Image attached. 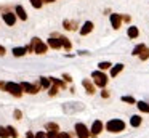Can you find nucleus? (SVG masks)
<instances>
[{
    "label": "nucleus",
    "instance_id": "1",
    "mask_svg": "<svg viewBox=\"0 0 149 138\" xmlns=\"http://www.w3.org/2000/svg\"><path fill=\"white\" fill-rule=\"evenodd\" d=\"M47 50H48V43H43L39 37H34L32 42H31V45L27 47V51H34V53H37V55L47 53Z\"/></svg>",
    "mask_w": 149,
    "mask_h": 138
},
{
    "label": "nucleus",
    "instance_id": "2",
    "mask_svg": "<svg viewBox=\"0 0 149 138\" xmlns=\"http://www.w3.org/2000/svg\"><path fill=\"white\" fill-rule=\"evenodd\" d=\"M106 130L111 133H119V132L125 130V122L120 120V119H111L106 124Z\"/></svg>",
    "mask_w": 149,
    "mask_h": 138
},
{
    "label": "nucleus",
    "instance_id": "3",
    "mask_svg": "<svg viewBox=\"0 0 149 138\" xmlns=\"http://www.w3.org/2000/svg\"><path fill=\"white\" fill-rule=\"evenodd\" d=\"M5 92H8L10 95L16 96V98H21L23 96V88H21V83H16V82H7L5 83Z\"/></svg>",
    "mask_w": 149,
    "mask_h": 138
},
{
    "label": "nucleus",
    "instance_id": "4",
    "mask_svg": "<svg viewBox=\"0 0 149 138\" xmlns=\"http://www.w3.org/2000/svg\"><path fill=\"white\" fill-rule=\"evenodd\" d=\"M91 77H93V82L96 87H100V88H104V87L107 85V76L103 72V71H95L93 74H91Z\"/></svg>",
    "mask_w": 149,
    "mask_h": 138
},
{
    "label": "nucleus",
    "instance_id": "5",
    "mask_svg": "<svg viewBox=\"0 0 149 138\" xmlns=\"http://www.w3.org/2000/svg\"><path fill=\"white\" fill-rule=\"evenodd\" d=\"M21 88H23L24 93H29V95H36V93L40 92V82L36 83H29V82H21Z\"/></svg>",
    "mask_w": 149,
    "mask_h": 138
},
{
    "label": "nucleus",
    "instance_id": "6",
    "mask_svg": "<svg viewBox=\"0 0 149 138\" xmlns=\"http://www.w3.org/2000/svg\"><path fill=\"white\" fill-rule=\"evenodd\" d=\"M75 133H77V138H90L91 132L88 130V127L85 124H82V122H77L75 124Z\"/></svg>",
    "mask_w": 149,
    "mask_h": 138
},
{
    "label": "nucleus",
    "instance_id": "7",
    "mask_svg": "<svg viewBox=\"0 0 149 138\" xmlns=\"http://www.w3.org/2000/svg\"><path fill=\"white\" fill-rule=\"evenodd\" d=\"M48 47L50 48H53V50H59V48L63 47V43H61V37H59L58 34H55V35H50V39H48Z\"/></svg>",
    "mask_w": 149,
    "mask_h": 138
},
{
    "label": "nucleus",
    "instance_id": "8",
    "mask_svg": "<svg viewBox=\"0 0 149 138\" xmlns=\"http://www.w3.org/2000/svg\"><path fill=\"white\" fill-rule=\"evenodd\" d=\"M103 128H104L103 122H101V120H95V122H93V125H91V128H90L91 137H98V135H100L101 132H103Z\"/></svg>",
    "mask_w": 149,
    "mask_h": 138
},
{
    "label": "nucleus",
    "instance_id": "9",
    "mask_svg": "<svg viewBox=\"0 0 149 138\" xmlns=\"http://www.w3.org/2000/svg\"><path fill=\"white\" fill-rule=\"evenodd\" d=\"M122 21H123L122 15H117V13H112V15H111V24H112L114 29H120Z\"/></svg>",
    "mask_w": 149,
    "mask_h": 138
},
{
    "label": "nucleus",
    "instance_id": "10",
    "mask_svg": "<svg viewBox=\"0 0 149 138\" xmlns=\"http://www.w3.org/2000/svg\"><path fill=\"white\" fill-rule=\"evenodd\" d=\"M2 18H3L5 24H8V26H15V22H16V15H13V13H10V11L3 13Z\"/></svg>",
    "mask_w": 149,
    "mask_h": 138
},
{
    "label": "nucleus",
    "instance_id": "11",
    "mask_svg": "<svg viewBox=\"0 0 149 138\" xmlns=\"http://www.w3.org/2000/svg\"><path fill=\"white\" fill-rule=\"evenodd\" d=\"M82 85H84L85 90H87L88 95H95V92H96V90H95V82H90L88 79H84L82 80Z\"/></svg>",
    "mask_w": 149,
    "mask_h": 138
},
{
    "label": "nucleus",
    "instance_id": "12",
    "mask_svg": "<svg viewBox=\"0 0 149 138\" xmlns=\"http://www.w3.org/2000/svg\"><path fill=\"white\" fill-rule=\"evenodd\" d=\"M63 26H64V29H68V31H77V27H79L77 21H72V19H64V21H63Z\"/></svg>",
    "mask_w": 149,
    "mask_h": 138
},
{
    "label": "nucleus",
    "instance_id": "13",
    "mask_svg": "<svg viewBox=\"0 0 149 138\" xmlns=\"http://www.w3.org/2000/svg\"><path fill=\"white\" fill-rule=\"evenodd\" d=\"M93 27H95L93 22H91V21H87L84 26H82V29H80V35H88L91 31H93Z\"/></svg>",
    "mask_w": 149,
    "mask_h": 138
},
{
    "label": "nucleus",
    "instance_id": "14",
    "mask_svg": "<svg viewBox=\"0 0 149 138\" xmlns=\"http://www.w3.org/2000/svg\"><path fill=\"white\" fill-rule=\"evenodd\" d=\"M15 13H16V16L19 19H23V21H26V19H27V13H26V10H24L21 5H18L16 8H15Z\"/></svg>",
    "mask_w": 149,
    "mask_h": 138
},
{
    "label": "nucleus",
    "instance_id": "15",
    "mask_svg": "<svg viewBox=\"0 0 149 138\" xmlns=\"http://www.w3.org/2000/svg\"><path fill=\"white\" fill-rule=\"evenodd\" d=\"M13 56H16V58H19V56H24V55L27 53V47H16V48H13Z\"/></svg>",
    "mask_w": 149,
    "mask_h": 138
},
{
    "label": "nucleus",
    "instance_id": "16",
    "mask_svg": "<svg viewBox=\"0 0 149 138\" xmlns=\"http://www.w3.org/2000/svg\"><path fill=\"white\" fill-rule=\"evenodd\" d=\"M122 71H123V64L119 63V64H116V66L111 67V76H112V77H117L120 72H122Z\"/></svg>",
    "mask_w": 149,
    "mask_h": 138
},
{
    "label": "nucleus",
    "instance_id": "17",
    "mask_svg": "<svg viewBox=\"0 0 149 138\" xmlns=\"http://www.w3.org/2000/svg\"><path fill=\"white\" fill-rule=\"evenodd\" d=\"M141 122H143L141 116H132V117H130V125H132V127H139Z\"/></svg>",
    "mask_w": 149,
    "mask_h": 138
},
{
    "label": "nucleus",
    "instance_id": "18",
    "mask_svg": "<svg viewBox=\"0 0 149 138\" xmlns=\"http://www.w3.org/2000/svg\"><path fill=\"white\" fill-rule=\"evenodd\" d=\"M127 34H128L130 39H136L139 35V31H138V27H136V26H130L128 31H127Z\"/></svg>",
    "mask_w": 149,
    "mask_h": 138
},
{
    "label": "nucleus",
    "instance_id": "19",
    "mask_svg": "<svg viewBox=\"0 0 149 138\" xmlns=\"http://www.w3.org/2000/svg\"><path fill=\"white\" fill-rule=\"evenodd\" d=\"M136 106H138V109H139L141 112H144V114H149V103L138 101V103H136Z\"/></svg>",
    "mask_w": 149,
    "mask_h": 138
},
{
    "label": "nucleus",
    "instance_id": "20",
    "mask_svg": "<svg viewBox=\"0 0 149 138\" xmlns=\"http://www.w3.org/2000/svg\"><path fill=\"white\" fill-rule=\"evenodd\" d=\"M39 82H40V87H42V88H50V87H52V80H50V77H40Z\"/></svg>",
    "mask_w": 149,
    "mask_h": 138
},
{
    "label": "nucleus",
    "instance_id": "21",
    "mask_svg": "<svg viewBox=\"0 0 149 138\" xmlns=\"http://www.w3.org/2000/svg\"><path fill=\"white\" fill-rule=\"evenodd\" d=\"M47 132H52V133H59L58 124H55V122H48V124H47Z\"/></svg>",
    "mask_w": 149,
    "mask_h": 138
},
{
    "label": "nucleus",
    "instance_id": "22",
    "mask_svg": "<svg viewBox=\"0 0 149 138\" xmlns=\"http://www.w3.org/2000/svg\"><path fill=\"white\" fill-rule=\"evenodd\" d=\"M50 80H52V83L58 85L59 88H66V80H59V79H56V77H50Z\"/></svg>",
    "mask_w": 149,
    "mask_h": 138
},
{
    "label": "nucleus",
    "instance_id": "23",
    "mask_svg": "<svg viewBox=\"0 0 149 138\" xmlns=\"http://www.w3.org/2000/svg\"><path fill=\"white\" fill-rule=\"evenodd\" d=\"M146 48V45L144 43H139V45H136L135 48H133V53L132 55H135V56H139V53H141L143 50Z\"/></svg>",
    "mask_w": 149,
    "mask_h": 138
},
{
    "label": "nucleus",
    "instance_id": "24",
    "mask_svg": "<svg viewBox=\"0 0 149 138\" xmlns=\"http://www.w3.org/2000/svg\"><path fill=\"white\" fill-rule=\"evenodd\" d=\"M61 37V35H59ZM61 43H63V47H64V50H71L72 48V43L69 42V39H66V37H61Z\"/></svg>",
    "mask_w": 149,
    "mask_h": 138
},
{
    "label": "nucleus",
    "instance_id": "25",
    "mask_svg": "<svg viewBox=\"0 0 149 138\" xmlns=\"http://www.w3.org/2000/svg\"><path fill=\"white\" fill-rule=\"evenodd\" d=\"M98 67H100L101 71H106V69H111V67H112V64H111L109 61H101V63L98 64Z\"/></svg>",
    "mask_w": 149,
    "mask_h": 138
},
{
    "label": "nucleus",
    "instance_id": "26",
    "mask_svg": "<svg viewBox=\"0 0 149 138\" xmlns=\"http://www.w3.org/2000/svg\"><path fill=\"white\" fill-rule=\"evenodd\" d=\"M58 88H59L58 85H55V83H52V87L48 88V95H50V96H56V95H58Z\"/></svg>",
    "mask_w": 149,
    "mask_h": 138
},
{
    "label": "nucleus",
    "instance_id": "27",
    "mask_svg": "<svg viewBox=\"0 0 149 138\" xmlns=\"http://www.w3.org/2000/svg\"><path fill=\"white\" fill-rule=\"evenodd\" d=\"M8 137H10L8 127H0V138H8Z\"/></svg>",
    "mask_w": 149,
    "mask_h": 138
},
{
    "label": "nucleus",
    "instance_id": "28",
    "mask_svg": "<svg viewBox=\"0 0 149 138\" xmlns=\"http://www.w3.org/2000/svg\"><path fill=\"white\" fill-rule=\"evenodd\" d=\"M148 58H149V50H148V48H144V50L139 53V60H141V61H146Z\"/></svg>",
    "mask_w": 149,
    "mask_h": 138
},
{
    "label": "nucleus",
    "instance_id": "29",
    "mask_svg": "<svg viewBox=\"0 0 149 138\" xmlns=\"http://www.w3.org/2000/svg\"><path fill=\"white\" fill-rule=\"evenodd\" d=\"M31 5H32L34 8H42L43 0H31Z\"/></svg>",
    "mask_w": 149,
    "mask_h": 138
},
{
    "label": "nucleus",
    "instance_id": "30",
    "mask_svg": "<svg viewBox=\"0 0 149 138\" xmlns=\"http://www.w3.org/2000/svg\"><path fill=\"white\" fill-rule=\"evenodd\" d=\"M122 101L123 103H130V104H135V98H133V96H122Z\"/></svg>",
    "mask_w": 149,
    "mask_h": 138
},
{
    "label": "nucleus",
    "instance_id": "31",
    "mask_svg": "<svg viewBox=\"0 0 149 138\" xmlns=\"http://www.w3.org/2000/svg\"><path fill=\"white\" fill-rule=\"evenodd\" d=\"M8 132H10V137H13V138H18V132H16V128L15 127H8Z\"/></svg>",
    "mask_w": 149,
    "mask_h": 138
},
{
    "label": "nucleus",
    "instance_id": "32",
    "mask_svg": "<svg viewBox=\"0 0 149 138\" xmlns=\"http://www.w3.org/2000/svg\"><path fill=\"white\" fill-rule=\"evenodd\" d=\"M15 119H16V120H21V119H23V112H21L19 109H15Z\"/></svg>",
    "mask_w": 149,
    "mask_h": 138
},
{
    "label": "nucleus",
    "instance_id": "33",
    "mask_svg": "<svg viewBox=\"0 0 149 138\" xmlns=\"http://www.w3.org/2000/svg\"><path fill=\"white\" fill-rule=\"evenodd\" d=\"M36 138H48V135H47L45 132H37V133H36Z\"/></svg>",
    "mask_w": 149,
    "mask_h": 138
},
{
    "label": "nucleus",
    "instance_id": "34",
    "mask_svg": "<svg viewBox=\"0 0 149 138\" xmlns=\"http://www.w3.org/2000/svg\"><path fill=\"white\" fill-rule=\"evenodd\" d=\"M56 138H71V135H69V133H66V132H59V133H58V137H56Z\"/></svg>",
    "mask_w": 149,
    "mask_h": 138
},
{
    "label": "nucleus",
    "instance_id": "35",
    "mask_svg": "<svg viewBox=\"0 0 149 138\" xmlns=\"http://www.w3.org/2000/svg\"><path fill=\"white\" fill-rule=\"evenodd\" d=\"M63 79H64L66 82H72V77L69 76V74H63Z\"/></svg>",
    "mask_w": 149,
    "mask_h": 138
},
{
    "label": "nucleus",
    "instance_id": "36",
    "mask_svg": "<svg viewBox=\"0 0 149 138\" xmlns=\"http://www.w3.org/2000/svg\"><path fill=\"white\" fill-rule=\"evenodd\" d=\"M109 95L111 93L107 92V90H103V92H101V96H103V98H109Z\"/></svg>",
    "mask_w": 149,
    "mask_h": 138
},
{
    "label": "nucleus",
    "instance_id": "37",
    "mask_svg": "<svg viewBox=\"0 0 149 138\" xmlns=\"http://www.w3.org/2000/svg\"><path fill=\"white\" fill-rule=\"evenodd\" d=\"M26 138H36V135L32 132H26Z\"/></svg>",
    "mask_w": 149,
    "mask_h": 138
},
{
    "label": "nucleus",
    "instance_id": "38",
    "mask_svg": "<svg viewBox=\"0 0 149 138\" xmlns=\"http://www.w3.org/2000/svg\"><path fill=\"white\" fill-rule=\"evenodd\" d=\"M5 51H7V50H5V47H2V45H0V56H2V55H5Z\"/></svg>",
    "mask_w": 149,
    "mask_h": 138
},
{
    "label": "nucleus",
    "instance_id": "39",
    "mask_svg": "<svg viewBox=\"0 0 149 138\" xmlns=\"http://www.w3.org/2000/svg\"><path fill=\"white\" fill-rule=\"evenodd\" d=\"M122 18H123V21H125V22H130V16H122Z\"/></svg>",
    "mask_w": 149,
    "mask_h": 138
},
{
    "label": "nucleus",
    "instance_id": "40",
    "mask_svg": "<svg viewBox=\"0 0 149 138\" xmlns=\"http://www.w3.org/2000/svg\"><path fill=\"white\" fill-rule=\"evenodd\" d=\"M5 83H7V82H0V88H3V90H5Z\"/></svg>",
    "mask_w": 149,
    "mask_h": 138
},
{
    "label": "nucleus",
    "instance_id": "41",
    "mask_svg": "<svg viewBox=\"0 0 149 138\" xmlns=\"http://www.w3.org/2000/svg\"><path fill=\"white\" fill-rule=\"evenodd\" d=\"M43 2H45V3H53L55 0H43Z\"/></svg>",
    "mask_w": 149,
    "mask_h": 138
}]
</instances>
